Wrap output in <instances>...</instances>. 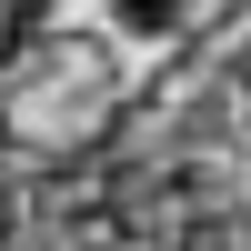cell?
Returning <instances> with one entry per match:
<instances>
[{
    "mask_svg": "<svg viewBox=\"0 0 251 251\" xmlns=\"http://www.w3.org/2000/svg\"><path fill=\"white\" fill-rule=\"evenodd\" d=\"M131 111L111 30H40L30 50L0 71V141L30 171H80Z\"/></svg>",
    "mask_w": 251,
    "mask_h": 251,
    "instance_id": "cell-1",
    "label": "cell"
},
{
    "mask_svg": "<svg viewBox=\"0 0 251 251\" xmlns=\"http://www.w3.org/2000/svg\"><path fill=\"white\" fill-rule=\"evenodd\" d=\"M40 30H50V0H0V71H10Z\"/></svg>",
    "mask_w": 251,
    "mask_h": 251,
    "instance_id": "cell-2",
    "label": "cell"
},
{
    "mask_svg": "<svg viewBox=\"0 0 251 251\" xmlns=\"http://www.w3.org/2000/svg\"><path fill=\"white\" fill-rule=\"evenodd\" d=\"M0 171H10V141H0Z\"/></svg>",
    "mask_w": 251,
    "mask_h": 251,
    "instance_id": "cell-3",
    "label": "cell"
},
{
    "mask_svg": "<svg viewBox=\"0 0 251 251\" xmlns=\"http://www.w3.org/2000/svg\"><path fill=\"white\" fill-rule=\"evenodd\" d=\"M0 251H10V231H0Z\"/></svg>",
    "mask_w": 251,
    "mask_h": 251,
    "instance_id": "cell-4",
    "label": "cell"
}]
</instances>
